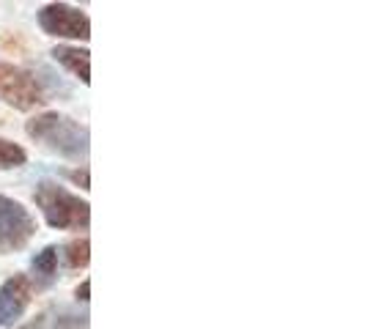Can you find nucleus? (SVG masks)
<instances>
[{
	"instance_id": "f257e3e1",
	"label": "nucleus",
	"mask_w": 365,
	"mask_h": 329,
	"mask_svg": "<svg viewBox=\"0 0 365 329\" xmlns=\"http://www.w3.org/2000/svg\"><path fill=\"white\" fill-rule=\"evenodd\" d=\"M25 132L41 143L44 148H50L53 154L63 157V160H72V162H80L88 157V148H91V137H88V127H83L80 121H74L63 113H38L34 115L28 124H25Z\"/></svg>"
},
{
	"instance_id": "f8f14e48",
	"label": "nucleus",
	"mask_w": 365,
	"mask_h": 329,
	"mask_svg": "<svg viewBox=\"0 0 365 329\" xmlns=\"http://www.w3.org/2000/svg\"><path fill=\"white\" fill-rule=\"evenodd\" d=\"M88 288H91V283L83 280V286L77 288V302H88Z\"/></svg>"
},
{
	"instance_id": "0eeeda50",
	"label": "nucleus",
	"mask_w": 365,
	"mask_h": 329,
	"mask_svg": "<svg viewBox=\"0 0 365 329\" xmlns=\"http://www.w3.org/2000/svg\"><path fill=\"white\" fill-rule=\"evenodd\" d=\"M22 329H88V313H80L77 308L66 305H53Z\"/></svg>"
},
{
	"instance_id": "f03ea898",
	"label": "nucleus",
	"mask_w": 365,
	"mask_h": 329,
	"mask_svg": "<svg viewBox=\"0 0 365 329\" xmlns=\"http://www.w3.org/2000/svg\"><path fill=\"white\" fill-rule=\"evenodd\" d=\"M38 212L55 231H86L91 222V206L58 182H38L34 192Z\"/></svg>"
},
{
	"instance_id": "9b49d317",
	"label": "nucleus",
	"mask_w": 365,
	"mask_h": 329,
	"mask_svg": "<svg viewBox=\"0 0 365 329\" xmlns=\"http://www.w3.org/2000/svg\"><path fill=\"white\" fill-rule=\"evenodd\" d=\"M61 250V258H66V266H72V269H80V266H86L88 263V239H74L69 244H63V247H58Z\"/></svg>"
},
{
	"instance_id": "423d86ee",
	"label": "nucleus",
	"mask_w": 365,
	"mask_h": 329,
	"mask_svg": "<svg viewBox=\"0 0 365 329\" xmlns=\"http://www.w3.org/2000/svg\"><path fill=\"white\" fill-rule=\"evenodd\" d=\"M31 305V283L25 274H14L0 286V329L14 327Z\"/></svg>"
},
{
	"instance_id": "6e6552de",
	"label": "nucleus",
	"mask_w": 365,
	"mask_h": 329,
	"mask_svg": "<svg viewBox=\"0 0 365 329\" xmlns=\"http://www.w3.org/2000/svg\"><path fill=\"white\" fill-rule=\"evenodd\" d=\"M58 261H61V250L55 244H47L44 250H38L36 256L31 258V288H50L55 280H58Z\"/></svg>"
},
{
	"instance_id": "7ed1b4c3",
	"label": "nucleus",
	"mask_w": 365,
	"mask_h": 329,
	"mask_svg": "<svg viewBox=\"0 0 365 329\" xmlns=\"http://www.w3.org/2000/svg\"><path fill=\"white\" fill-rule=\"evenodd\" d=\"M38 28L55 38H74V41H88L91 38V19L86 11L74 9L69 3H50L38 9Z\"/></svg>"
},
{
	"instance_id": "1a4fd4ad",
	"label": "nucleus",
	"mask_w": 365,
	"mask_h": 329,
	"mask_svg": "<svg viewBox=\"0 0 365 329\" xmlns=\"http://www.w3.org/2000/svg\"><path fill=\"white\" fill-rule=\"evenodd\" d=\"M53 58L83 83L88 85L91 83V53L88 50H80V47H69V44H58L53 50Z\"/></svg>"
},
{
	"instance_id": "9d476101",
	"label": "nucleus",
	"mask_w": 365,
	"mask_h": 329,
	"mask_svg": "<svg viewBox=\"0 0 365 329\" xmlns=\"http://www.w3.org/2000/svg\"><path fill=\"white\" fill-rule=\"evenodd\" d=\"M28 162V151L14 143V140H6L0 137V170H14Z\"/></svg>"
},
{
	"instance_id": "20e7f679",
	"label": "nucleus",
	"mask_w": 365,
	"mask_h": 329,
	"mask_svg": "<svg viewBox=\"0 0 365 329\" xmlns=\"http://www.w3.org/2000/svg\"><path fill=\"white\" fill-rule=\"evenodd\" d=\"M0 99L14 105L17 110H31L47 102V91L41 88L36 74L25 72L19 66L0 63Z\"/></svg>"
},
{
	"instance_id": "39448f33",
	"label": "nucleus",
	"mask_w": 365,
	"mask_h": 329,
	"mask_svg": "<svg viewBox=\"0 0 365 329\" xmlns=\"http://www.w3.org/2000/svg\"><path fill=\"white\" fill-rule=\"evenodd\" d=\"M36 234L34 214L14 198L0 195V253L22 250Z\"/></svg>"
}]
</instances>
